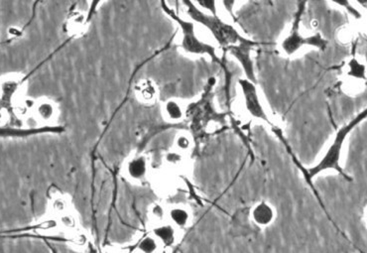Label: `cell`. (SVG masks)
Instances as JSON below:
<instances>
[{
	"label": "cell",
	"instance_id": "cell-1",
	"mask_svg": "<svg viewBox=\"0 0 367 253\" xmlns=\"http://www.w3.org/2000/svg\"><path fill=\"white\" fill-rule=\"evenodd\" d=\"M366 118L367 108L364 109V111H362L359 116H356V118L352 119L351 123H347V125H344V128H340V130L337 131L332 145L330 146L329 149L325 152V156L321 160L319 164L311 168V169H309L308 171L306 172V178H307L309 182H311V179L317 176L319 173L329 169L335 170V171L339 172L340 175H342L344 178L349 180V177L344 173L340 164L342 146H344V140H346L347 135L351 133V131L354 130V128Z\"/></svg>",
	"mask_w": 367,
	"mask_h": 253
},
{
	"label": "cell",
	"instance_id": "cell-2",
	"mask_svg": "<svg viewBox=\"0 0 367 253\" xmlns=\"http://www.w3.org/2000/svg\"><path fill=\"white\" fill-rule=\"evenodd\" d=\"M185 4L188 6V13L194 21L206 26L211 34L215 36L216 41L222 47L228 49L232 46L238 45L245 38H243L232 26L228 25L220 20L218 16H206L203 12L199 11L192 2L187 1Z\"/></svg>",
	"mask_w": 367,
	"mask_h": 253
},
{
	"label": "cell",
	"instance_id": "cell-3",
	"mask_svg": "<svg viewBox=\"0 0 367 253\" xmlns=\"http://www.w3.org/2000/svg\"><path fill=\"white\" fill-rule=\"evenodd\" d=\"M170 16L173 17L175 20L178 22L181 26L182 33H183V39H182V48L189 54L194 55H209L216 62L220 63L218 56L216 54V49L213 46L201 42L200 39L197 37L194 33V24L192 22L185 21L183 19L179 18L172 12H169Z\"/></svg>",
	"mask_w": 367,
	"mask_h": 253
},
{
	"label": "cell",
	"instance_id": "cell-4",
	"mask_svg": "<svg viewBox=\"0 0 367 253\" xmlns=\"http://www.w3.org/2000/svg\"><path fill=\"white\" fill-rule=\"evenodd\" d=\"M303 9L304 7H301L300 11H299L295 21H294L293 26H292L290 33L282 42L281 47L286 55L295 54L303 46H313V47L323 49V50L327 47L328 41H325L320 34H316L311 37H303L299 32V22H300Z\"/></svg>",
	"mask_w": 367,
	"mask_h": 253
},
{
	"label": "cell",
	"instance_id": "cell-5",
	"mask_svg": "<svg viewBox=\"0 0 367 253\" xmlns=\"http://www.w3.org/2000/svg\"><path fill=\"white\" fill-rule=\"evenodd\" d=\"M260 43L254 42V41L249 40V39H244L242 43L238 45L232 46L228 48L227 50L232 55L233 57L237 58L238 62L242 66L244 70V74L247 75V79L252 82H256V78H255L254 63L250 59V51L259 46Z\"/></svg>",
	"mask_w": 367,
	"mask_h": 253
},
{
	"label": "cell",
	"instance_id": "cell-6",
	"mask_svg": "<svg viewBox=\"0 0 367 253\" xmlns=\"http://www.w3.org/2000/svg\"><path fill=\"white\" fill-rule=\"evenodd\" d=\"M240 86L243 97H244L245 106L249 113L254 118L263 119L268 123V118L260 104L254 82H250L247 79L240 80Z\"/></svg>",
	"mask_w": 367,
	"mask_h": 253
},
{
	"label": "cell",
	"instance_id": "cell-7",
	"mask_svg": "<svg viewBox=\"0 0 367 253\" xmlns=\"http://www.w3.org/2000/svg\"><path fill=\"white\" fill-rule=\"evenodd\" d=\"M148 174L147 158L138 155V156L131 157L126 162L125 166V176L131 182L140 183L146 179Z\"/></svg>",
	"mask_w": 367,
	"mask_h": 253
},
{
	"label": "cell",
	"instance_id": "cell-8",
	"mask_svg": "<svg viewBox=\"0 0 367 253\" xmlns=\"http://www.w3.org/2000/svg\"><path fill=\"white\" fill-rule=\"evenodd\" d=\"M57 108L49 99H40L34 104V113L41 123H52L57 118Z\"/></svg>",
	"mask_w": 367,
	"mask_h": 253
},
{
	"label": "cell",
	"instance_id": "cell-9",
	"mask_svg": "<svg viewBox=\"0 0 367 253\" xmlns=\"http://www.w3.org/2000/svg\"><path fill=\"white\" fill-rule=\"evenodd\" d=\"M252 218L259 225H269L274 218L273 209L266 203H260L254 209Z\"/></svg>",
	"mask_w": 367,
	"mask_h": 253
},
{
	"label": "cell",
	"instance_id": "cell-10",
	"mask_svg": "<svg viewBox=\"0 0 367 253\" xmlns=\"http://www.w3.org/2000/svg\"><path fill=\"white\" fill-rule=\"evenodd\" d=\"M136 96L139 97L143 103L150 104L155 101L156 97V87L151 81H143L136 87Z\"/></svg>",
	"mask_w": 367,
	"mask_h": 253
},
{
	"label": "cell",
	"instance_id": "cell-11",
	"mask_svg": "<svg viewBox=\"0 0 367 253\" xmlns=\"http://www.w3.org/2000/svg\"><path fill=\"white\" fill-rule=\"evenodd\" d=\"M165 118L170 123H178L184 118V111L178 101H168L163 109Z\"/></svg>",
	"mask_w": 367,
	"mask_h": 253
},
{
	"label": "cell",
	"instance_id": "cell-12",
	"mask_svg": "<svg viewBox=\"0 0 367 253\" xmlns=\"http://www.w3.org/2000/svg\"><path fill=\"white\" fill-rule=\"evenodd\" d=\"M170 223L178 228L186 226L189 223V214L183 206H174L167 213Z\"/></svg>",
	"mask_w": 367,
	"mask_h": 253
},
{
	"label": "cell",
	"instance_id": "cell-13",
	"mask_svg": "<svg viewBox=\"0 0 367 253\" xmlns=\"http://www.w3.org/2000/svg\"><path fill=\"white\" fill-rule=\"evenodd\" d=\"M163 245L158 242L156 238L153 237L151 235H148L141 240L137 247V252L139 253H158L159 250H162Z\"/></svg>",
	"mask_w": 367,
	"mask_h": 253
},
{
	"label": "cell",
	"instance_id": "cell-14",
	"mask_svg": "<svg viewBox=\"0 0 367 253\" xmlns=\"http://www.w3.org/2000/svg\"><path fill=\"white\" fill-rule=\"evenodd\" d=\"M191 140L187 135H179L175 141V145H176L177 150L182 152V151L188 150L191 147Z\"/></svg>",
	"mask_w": 367,
	"mask_h": 253
},
{
	"label": "cell",
	"instance_id": "cell-15",
	"mask_svg": "<svg viewBox=\"0 0 367 253\" xmlns=\"http://www.w3.org/2000/svg\"><path fill=\"white\" fill-rule=\"evenodd\" d=\"M82 22H84V19H82V16H80V14H77V16H75L73 17L72 19H70V22L69 23V27L72 29V31H75V32H77L79 29H81L82 27Z\"/></svg>",
	"mask_w": 367,
	"mask_h": 253
},
{
	"label": "cell",
	"instance_id": "cell-16",
	"mask_svg": "<svg viewBox=\"0 0 367 253\" xmlns=\"http://www.w3.org/2000/svg\"><path fill=\"white\" fill-rule=\"evenodd\" d=\"M198 4L201 6H205L206 8L210 9L213 12V16H216V1H199Z\"/></svg>",
	"mask_w": 367,
	"mask_h": 253
},
{
	"label": "cell",
	"instance_id": "cell-17",
	"mask_svg": "<svg viewBox=\"0 0 367 253\" xmlns=\"http://www.w3.org/2000/svg\"><path fill=\"white\" fill-rule=\"evenodd\" d=\"M366 221H367V208H366Z\"/></svg>",
	"mask_w": 367,
	"mask_h": 253
}]
</instances>
